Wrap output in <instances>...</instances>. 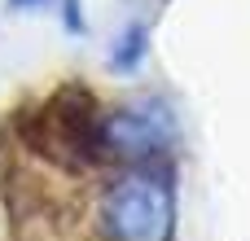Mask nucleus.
Wrapping results in <instances>:
<instances>
[{"mask_svg":"<svg viewBox=\"0 0 250 241\" xmlns=\"http://www.w3.org/2000/svg\"><path fill=\"white\" fill-rule=\"evenodd\" d=\"M18 132L35 154H44L62 167H92L105 158L97 97L83 83H62L40 110H26L18 119Z\"/></svg>","mask_w":250,"mask_h":241,"instance_id":"f257e3e1","label":"nucleus"},{"mask_svg":"<svg viewBox=\"0 0 250 241\" xmlns=\"http://www.w3.org/2000/svg\"><path fill=\"white\" fill-rule=\"evenodd\" d=\"M105 241H176V198L158 171H127L101 193Z\"/></svg>","mask_w":250,"mask_h":241,"instance_id":"f03ea898","label":"nucleus"},{"mask_svg":"<svg viewBox=\"0 0 250 241\" xmlns=\"http://www.w3.org/2000/svg\"><path fill=\"white\" fill-rule=\"evenodd\" d=\"M171 141H176V114L158 97H136V101L101 114V149H105V158L141 167V162L167 154Z\"/></svg>","mask_w":250,"mask_h":241,"instance_id":"7ed1b4c3","label":"nucleus"},{"mask_svg":"<svg viewBox=\"0 0 250 241\" xmlns=\"http://www.w3.org/2000/svg\"><path fill=\"white\" fill-rule=\"evenodd\" d=\"M145 53H149V31H145L141 22H132V26L114 40V48H110V66H114V70H136V66L145 61Z\"/></svg>","mask_w":250,"mask_h":241,"instance_id":"20e7f679","label":"nucleus"},{"mask_svg":"<svg viewBox=\"0 0 250 241\" xmlns=\"http://www.w3.org/2000/svg\"><path fill=\"white\" fill-rule=\"evenodd\" d=\"M66 4V26L70 31H83V22H79V0H62Z\"/></svg>","mask_w":250,"mask_h":241,"instance_id":"39448f33","label":"nucleus"},{"mask_svg":"<svg viewBox=\"0 0 250 241\" xmlns=\"http://www.w3.org/2000/svg\"><path fill=\"white\" fill-rule=\"evenodd\" d=\"M53 0H9V9H22V13H35V9H48Z\"/></svg>","mask_w":250,"mask_h":241,"instance_id":"423d86ee","label":"nucleus"}]
</instances>
